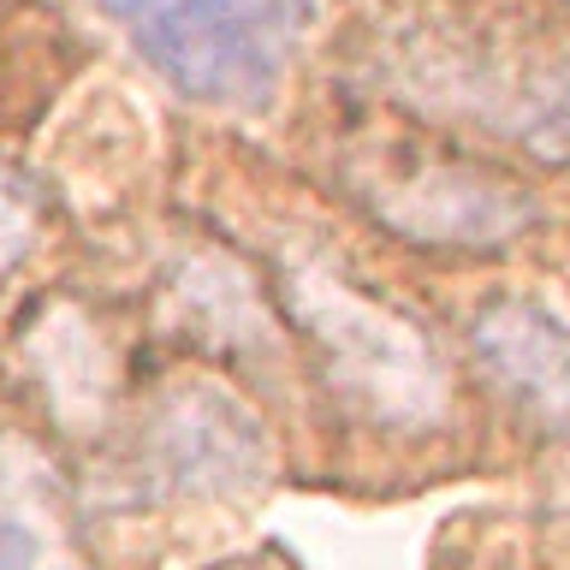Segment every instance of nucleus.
<instances>
[{
	"label": "nucleus",
	"mask_w": 570,
	"mask_h": 570,
	"mask_svg": "<svg viewBox=\"0 0 570 570\" xmlns=\"http://www.w3.org/2000/svg\"><path fill=\"white\" fill-rule=\"evenodd\" d=\"M178 96L262 107L303 36V0H101Z\"/></svg>",
	"instance_id": "obj_1"
},
{
	"label": "nucleus",
	"mask_w": 570,
	"mask_h": 570,
	"mask_svg": "<svg viewBox=\"0 0 570 570\" xmlns=\"http://www.w3.org/2000/svg\"><path fill=\"white\" fill-rule=\"evenodd\" d=\"M292 309L315 338L333 386L381 428H434L445 416V368L404 315L356 297L327 274L292 279Z\"/></svg>",
	"instance_id": "obj_2"
},
{
	"label": "nucleus",
	"mask_w": 570,
	"mask_h": 570,
	"mask_svg": "<svg viewBox=\"0 0 570 570\" xmlns=\"http://www.w3.org/2000/svg\"><path fill=\"white\" fill-rule=\"evenodd\" d=\"M142 475L167 493H244L267 475V434L256 410L238 404L220 386H173L142 416Z\"/></svg>",
	"instance_id": "obj_3"
},
{
	"label": "nucleus",
	"mask_w": 570,
	"mask_h": 570,
	"mask_svg": "<svg viewBox=\"0 0 570 570\" xmlns=\"http://www.w3.org/2000/svg\"><path fill=\"white\" fill-rule=\"evenodd\" d=\"M381 220L416 244H505L534 220L529 196L493 173L434 167L416 185L381 196Z\"/></svg>",
	"instance_id": "obj_4"
},
{
	"label": "nucleus",
	"mask_w": 570,
	"mask_h": 570,
	"mask_svg": "<svg viewBox=\"0 0 570 570\" xmlns=\"http://www.w3.org/2000/svg\"><path fill=\"white\" fill-rule=\"evenodd\" d=\"M475 351L534 422L570 434V327H559L534 303H499L493 315L475 321Z\"/></svg>",
	"instance_id": "obj_5"
},
{
	"label": "nucleus",
	"mask_w": 570,
	"mask_h": 570,
	"mask_svg": "<svg viewBox=\"0 0 570 570\" xmlns=\"http://www.w3.org/2000/svg\"><path fill=\"white\" fill-rule=\"evenodd\" d=\"M0 570H83L60 481L12 440H0Z\"/></svg>",
	"instance_id": "obj_6"
},
{
	"label": "nucleus",
	"mask_w": 570,
	"mask_h": 570,
	"mask_svg": "<svg viewBox=\"0 0 570 570\" xmlns=\"http://www.w3.org/2000/svg\"><path fill=\"white\" fill-rule=\"evenodd\" d=\"M30 226H36L30 196L18 190L7 173H0V279H7V274H12V262L30 249Z\"/></svg>",
	"instance_id": "obj_7"
},
{
	"label": "nucleus",
	"mask_w": 570,
	"mask_h": 570,
	"mask_svg": "<svg viewBox=\"0 0 570 570\" xmlns=\"http://www.w3.org/2000/svg\"><path fill=\"white\" fill-rule=\"evenodd\" d=\"M529 137L541 142V149H552V155H570V83L559 89V96H547V107L529 125Z\"/></svg>",
	"instance_id": "obj_8"
}]
</instances>
